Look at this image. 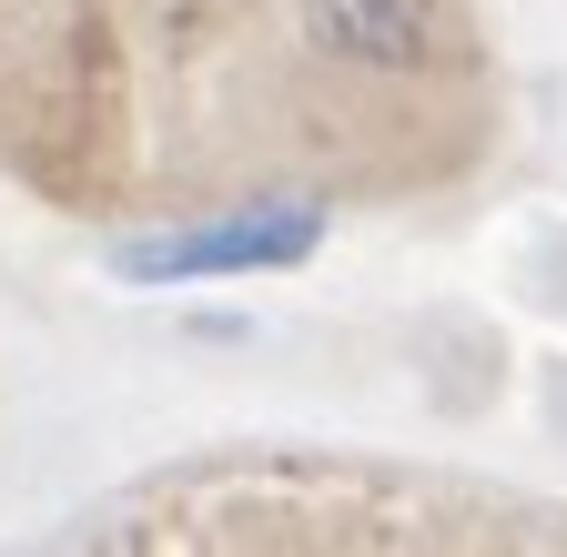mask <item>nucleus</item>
Returning <instances> with one entry per match:
<instances>
[{
	"label": "nucleus",
	"mask_w": 567,
	"mask_h": 557,
	"mask_svg": "<svg viewBox=\"0 0 567 557\" xmlns=\"http://www.w3.org/2000/svg\"><path fill=\"white\" fill-rule=\"evenodd\" d=\"M324 244V203H234L193 234L163 244H122L132 285H183V274H254V264H305Z\"/></svg>",
	"instance_id": "1"
},
{
	"label": "nucleus",
	"mask_w": 567,
	"mask_h": 557,
	"mask_svg": "<svg viewBox=\"0 0 567 557\" xmlns=\"http://www.w3.org/2000/svg\"><path fill=\"white\" fill-rule=\"evenodd\" d=\"M315 41H334L344 61H375V72H405L436 41H456V0H305Z\"/></svg>",
	"instance_id": "2"
}]
</instances>
